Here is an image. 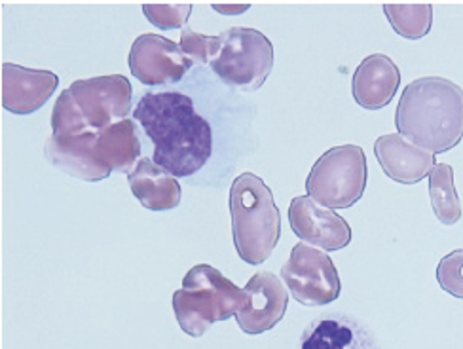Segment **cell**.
Masks as SVG:
<instances>
[{
    "label": "cell",
    "mask_w": 463,
    "mask_h": 349,
    "mask_svg": "<svg viewBox=\"0 0 463 349\" xmlns=\"http://www.w3.org/2000/svg\"><path fill=\"white\" fill-rule=\"evenodd\" d=\"M154 145V164L183 179L198 173L213 152L209 122L179 91H148L133 110Z\"/></svg>",
    "instance_id": "6da1fadb"
},
{
    "label": "cell",
    "mask_w": 463,
    "mask_h": 349,
    "mask_svg": "<svg viewBox=\"0 0 463 349\" xmlns=\"http://www.w3.org/2000/svg\"><path fill=\"white\" fill-rule=\"evenodd\" d=\"M397 133L433 154H445L463 139V90L449 79L423 76L402 90L395 112Z\"/></svg>",
    "instance_id": "7a4b0ae2"
},
{
    "label": "cell",
    "mask_w": 463,
    "mask_h": 349,
    "mask_svg": "<svg viewBox=\"0 0 463 349\" xmlns=\"http://www.w3.org/2000/svg\"><path fill=\"white\" fill-rule=\"evenodd\" d=\"M232 236L243 262L259 266L274 253L281 238V212L268 184L241 173L230 188Z\"/></svg>",
    "instance_id": "3957f363"
},
{
    "label": "cell",
    "mask_w": 463,
    "mask_h": 349,
    "mask_svg": "<svg viewBox=\"0 0 463 349\" xmlns=\"http://www.w3.org/2000/svg\"><path fill=\"white\" fill-rule=\"evenodd\" d=\"M249 304V293L209 264L186 271L183 288L173 295V312L183 333L200 338L211 325L238 316Z\"/></svg>",
    "instance_id": "277c9868"
},
{
    "label": "cell",
    "mask_w": 463,
    "mask_h": 349,
    "mask_svg": "<svg viewBox=\"0 0 463 349\" xmlns=\"http://www.w3.org/2000/svg\"><path fill=\"white\" fill-rule=\"evenodd\" d=\"M366 179L369 167L364 150L357 145H342L326 150L314 164L306 190L323 207L347 209L363 198Z\"/></svg>",
    "instance_id": "5b68a950"
},
{
    "label": "cell",
    "mask_w": 463,
    "mask_h": 349,
    "mask_svg": "<svg viewBox=\"0 0 463 349\" xmlns=\"http://www.w3.org/2000/svg\"><path fill=\"white\" fill-rule=\"evenodd\" d=\"M211 67L228 86L245 93L257 91L274 69V46L257 29L232 27L221 33V50Z\"/></svg>",
    "instance_id": "8992f818"
},
{
    "label": "cell",
    "mask_w": 463,
    "mask_h": 349,
    "mask_svg": "<svg viewBox=\"0 0 463 349\" xmlns=\"http://www.w3.org/2000/svg\"><path fill=\"white\" fill-rule=\"evenodd\" d=\"M281 279L293 298L307 307L333 304L342 290L333 259L307 243L293 247L291 257L281 268Z\"/></svg>",
    "instance_id": "52a82bcc"
},
{
    "label": "cell",
    "mask_w": 463,
    "mask_h": 349,
    "mask_svg": "<svg viewBox=\"0 0 463 349\" xmlns=\"http://www.w3.org/2000/svg\"><path fill=\"white\" fill-rule=\"evenodd\" d=\"M69 91L93 133H101L112 124L126 120L131 108L133 88L122 74L76 80L71 84Z\"/></svg>",
    "instance_id": "ba28073f"
},
{
    "label": "cell",
    "mask_w": 463,
    "mask_h": 349,
    "mask_svg": "<svg viewBox=\"0 0 463 349\" xmlns=\"http://www.w3.org/2000/svg\"><path fill=\"white\" fill-rule=\"evenodd\" d=\"M129 71L145 86H164L183 80L194 61L179 44L156 33L141 34L129 50Z\"/></svg>",
    "instance_id": "9c48e42d"
},
{
    "label": "cell",
    "mask_w": 463,
    "mask_h": 349,
    "mask_svg": "<svg viewBox=\"0 0 463 349\" xmlns=\"http://www.w3.org/2000/svg\"><path fill=\"white\" fill-rule=\"evenodd\" d=\"M288 222L304 243L323 250H340L350 245L352 228L329 207H323L310 196H297L288 205Z\"/></svg>",
    "instance_id": "30bf717a"
},
{
    "label": "cell",
    "mask_w": 463,
    "mask_h": 349,
    "mask_svg": "<svg viewBox=\"0 0 463 349\" xmlns=\"http://www.w3.org/2000/svg\"><path fill=\"white\" fill-rule=\"evenodd\" d=\"M249 304L236 316L241 331L249 336L262 335L274 328L285 316L288 293L272 271H259L245 285Z\"/></svg>",
    "instance_id": "8fae6325"
},
{
    "label": "cell",
    "mask_w": 463,
    "mask_h": 349,
    "mask_svg": "<svg viewBox=\"0 0 463 349\" xmlns=\"http://www.w3.org/2000/svg\"><path fill=\"white\" fill-rule=\"evenodd\" d=\"M376 160L393 183L418 184L430 177L437 165L435 154L412 145L401 133L382 135L374 143Z\"/></svg>",
    "instance_id": "7c38bea8"
},
{
    "label": "cell",
    "mask_w": 463,
    "mask_h": 349,
    "mask_svg": "<svg viewBox=\"0 0 463 349\" xmlns=\"http://www.w3.org/2000/svg\"><path fill=\"white\" fill-rule=\"evenodd\" d=\"M60 86L52 71L27 69L15 63L3 65V107L14 114H33L43 108Z\"/></svg>",
    "instance_id": "4fadbf2b"
},
{
    "label": "cell",
    "mask_w": 463,
    "mask_h": 349,
    "mask_svg": "<svg viewBox=\"0 0 463 349\" xmlns=\"http://www.w3.org/2000/svg\"><path fill=\"white\" fill-rule=\"evenodd\" d=\"M98 137L99 135L95 133L69 135V137L52 135L44 145V156L53 167L61 169L71 177L88 183H99L107 179L112 171L105 167L98 154H95Z\"/></svg>",
    "instance_id": "5bb4252c"
},
{
    "label": "cell",
    "mask_w": 463,
    "mask_h": 349,
    "mask_svg": "<svg viewBox=\"0 0 463 349\" xmlns=\"http://www.w3.org/2000/svg\"><path fill=\"white\" fill-rule=\"evenodd\" d=\"M401 86V71L392 57L373 53L354 72L352 93L359 107L380 110L388 107Z\"/></svg>",
    "instance_id": "9a60e30c"
},
{
    "label": "cell",
    "mask_w": 463,
    "mask_h": 349,
    "mask_svg": "<svg viewBox=\"0 0 463 349\" xmlns=\"http://www.w3.org/2000/svg\"><path fill=\"white\" fill-rule=\"evenodd\" d=\"M128 181L133 196L145 209L169 211L181 203V184L177 177L154 164V160H139L137 167L128 174Z\"/></svg>",
    "instance_id": "2e32d148"
},
{
    "label": "cell",
    "mask_w": 463,
    "mask_h": 349,
    "mask_svg": "<svg viewBox=\"0 0 463 349\" xmlns=\"http://www.w3.org/2000/svg\"><path fill=\"white\" fill-rule=\"evenodd\" d=\"M300 349H374L371 335L350 317L329 316L307 325Z\"/></svg>",
    "instance_id": "e0dca14e"
},
{
    "label": "cell",
    "mask_w": 463,
    "mask_h": 349,
    "mask_svg": "<svg viewBox=\"0 0 463 349\" xmlns=\"http://www.w3.org/2000/svg\"><path fill=\"white\" fill-rule=\"evenodd\" d=\"M95 154L110 171L129 174L131 169L137 167V160L141 156L137 126L128 118L112 124L99 133L98 141H95Z\"/></svg>",
    "instance_id": "ac0fdd59"
},
{
    "label": "cell",
    "mask_w": 463,
    "mask_h": 349,
    "mask_svg": "<svg viewBox=\"0 0 463 349\" xmlns=\"http://www.w3.org/2000/svg\"><path fill=\"white\" fill-rule=\"evenodd\" d=\"M430 198L435 217L454 226L461 219V203L454 186V169L449 164H437L430 174Z\"/></svg>",
    "instance_id": "d6986e66"
},
{
    "label": "cell",
    "mask_w": 463,
    "mask_h": 349,
    "mask_svg": "<svg viewBox=\"0 0 463 349\" xmlns=\"http://www.w3.org/2000/svg\"><path fill=\"white\" fill-rule=\"evenodd\" d=\"M385 17L392 29L409 41H420L428 36L433 25L431 5H385Z\"/></svg>",
    "instance_id": "ffe728a7"
},
{
    "label": "cell",
    "mask_w": 463,
    "mask_h": 349,
    "mask_svg": "<svg viewBox=\"0 0 463 349\" xmlns=\"http://www.w3.org/2000/svg\"><path fill=\"white\" fill-rule=\"evenodd\" d=\"M52 129H53L52 135H60V137L93 133L88 127L84 116L69 90H65L60 97H57L53 112H52ZM95 135H99V133H95Z\"/></svg>",
    "instance_id": "44dd1931"
},
{
    "label": "cell",
    "mask_w": 463,
    "mask_h": 349,
    "mask_svg": "<svg viewBox=\"0 0 463 349\" xmlns=\"http://www.w3.org/2000/svg\"><path fill=\"white\" fill-rule=\"evenodd\" d=\"M183 53L190 57L194 63H211L221 50V34L219 36H207L198 31H192L188 27L181 33L179 42Z\"/></svg>",
    "instance_id": "7402d4cb"
},
{
    "label": "cell",
    "mask_w": 463,
    "mask_h": 349,
    "mask_svg": "<svg viewBox=\"0 0 463 349\" xmlns=\"http://www.w3.org/2000/svg\"><path fill=\"white\" fill-rule=\"evenodd\" d=\"M437 281L445 293L463 300V249H456L437 266Z\"/></svg>",
    "instance_id": "603a6c76"
},
{
    "label": "cell",
    "mask_w": 463,
    "mask_h": 349,
    "mask_svg": "<svg viewBox=\"0 0 463 349\" xmlns=\"http://www.w3.org/2000/svg\"><path fill=\"white\" fill-rule=\"evenodd\" d=\"M143 14L158 29H184L192 14V5H145Z\"/></svg>",
    "instance_id": "cb8c5ba5"
},
{
    "label": "cell",
    "mask_w": 463,
    "mask_h": 349,
    "mask_svg": "<svg viewBox=\"0 0 463 349\" xmlns=\"http://www.w3.org/2000/svg\"><path fill=\"white\" fill-rule=\"evenodd\" d=\"M213 8L221 14H240L247 10V6H213Z\"/></svg>",
    "instance_id": "d4e9b609"
}]
</instances>
